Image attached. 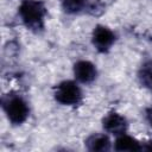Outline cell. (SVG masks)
Wrapping results in <instances>:
<instances>
[{
	"label": "cell",
	"instance_id": "obj_11",
	"mask_svg": "<svg viewBox=\"0 0 152 152\" xmlns=\"http://www.w3.org/2000/svg\"><path fill=\"white\" fill-rule=\"evenodd\" d=\"M146 118H147V121L150 122V125L152 126V108H148L147 112H146Z\"/></svg>",
	"mask_w": 152,
	"mask_h": 152
},
{
	"label": "cell",
	"instance_id": "obj_6",
	"mask_svg": "<svg viewBox=\"0 0 152 152\" xmlns=\"http://www.w3.org/2000/svg\"><path fill=\"white\" fill-rule=\"evenodd\" d=\"M96 68L89 61H78L74 65V75L75 77L83 83H89L96 77Z\"/></svg>",
	"mask_w": 152,
	"mask_h": 152
},
{
	"label": "cell",
	"instance_id": "obj_2",
	"mask_svg": "<svg viewBox=\"0 0 152 152\" xmlns=\"http://www.w3.org/2000/svg\"><path fill=\"white\" fill-rule=\"evenodd\" d=\"M55 99L65 106L77 104L82 99L80 87L72 81H64L59 83L55 89Z\"/></svg>",
	"mask_w": 152,
	"mask_h": 152
},
{
	"label": "cell",
	"instance_id": "obj_1",
	"mask_svg": "<svg viewBox=\"0 0 152 152\" xmlns=\"http://www.w3.org/2000/svg\"><path fill=\"white\" fill-rule=\"evenodd\" d=\"M45 7L38 0H24L19 6V14L24 24L31 30H40L44 25Z\"/></svg>",
	"mask_w": 152,
	"mask_h": 152
},
{
	"label": "cell",
	"instance_id": "obj_10",
	"mask_svg": "<svg viewBox=\"0 0 152 152\" xmlns=\"http://www.w3.org/2000/svg\"><path fill=\"white\" fill-rule=\"evenodd\" d=\"M61 4L68 13H76L84 7L86 0H61Z\"/></svg>",
	"mask_w": 152,
	"mask_h": 152
},
{
	"label": "cell",
	"instance_id": "obj_3",
	"mask_svg": "<svg viewBox=\"0 0 152 152\" xmlns=\"http://www.w3.org/2000/svg\"><path fill=\"white\" fill-rule=\"evenodd\" d=\"M5 112L8 120L14 125L23 124L28 116L27 103L20 96H13L8 99L5 104Z\"/></svg>",
	"mask_w": 152,
	"mask_h": 152
},
{
	"label": "cell",
	"instance_id": "obj_9",
	"mask_svg": "<svg viewBox=\"0 0 152 152\" xmlns=\"http://www.w3.org/2000/svg\"><path fill=\"white\" fill-rule=\"evenodd\" d=\"M139 78L144 87L152 90V61H147L141 65Z\"/></svg>",
	"mask_w": 152,
	"mask_h": 152
},
{
	"label": "cell",
	"instance_id": "obj_4",
	"mask_svg": "<svg viewBox=\"0 0 152 152\" xmlns=\"http://www.w3.org/2000/svg\"><path fill=\"white\" fill-rule=\"evenodd\" d=\"M93 44L100 52H106L110 49L115 40V34L113 31L103 25H97L93 31Z\"/></svg>",
	"mask_w": 152,
	"mask_h": 152
},
{
	"label": "cell",
	"instance_id": "obj_7",
	"mask_svg": "<svg viewBox=\"0 0 152 152\" xmlns=\"http://www.w3.org/2000/svg\"><path fill=\"white\" fill-rule=\"evenodd\" d=\"M89 151H107L110 147V141L104 134H93L86 141Z\"/></svg>",
	"mask_w": 152,
	"mask_h": 152
},
{
	"label": "cell",
	"instance_id": "obj_5",
	"mask_svg": "<svg viewBox=\"0 0 152 152\" xmlns=\"http://www.w3.org/2000/svg\"><path fill=\"white\" fill-rule=\"evenodd\" d=\"M102 124H103V128L107 132L115 134V135L124 134L127 128L126 119L118 113H109L108 115H106Z\"/></svg>",
	"mask_w": 152,
	"mask_h": 152
},
{
	"label": "cell",
	"instance_id": "obj_8",
	"mask_svg": "<svg viewBox=\"0 0 152 152\" xmlns=\"http://www.w3.org/2000/svg\"><path fill=\"white\" fill-rule=\"evenodd\" d=\"M115 150L118 151H139L141 150L140 142H138L134 138L124 134L118 135L115 141Z\"/></svg>",
	"mask_w": 152,
	"mask_h": 152
}]
</instances>
